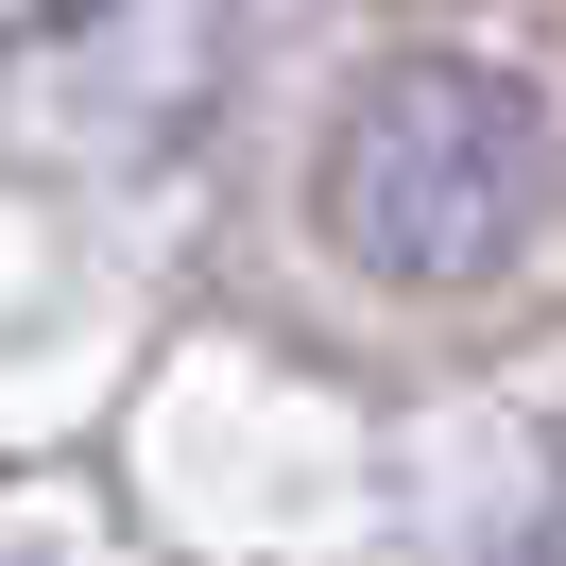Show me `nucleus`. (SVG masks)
Listing matches in <instances>:
<instances>
[{"instance_id":"nucleus-1","label":"nucleus","mask_w":566,"mask_h":566,"mask_svg":"<svg viewBox=\"0 0 566 566\" xmlns=\"http://www.w3.org/2000/svg\"><path fill=\"white\" fill-rule=\"evenodd\" d=\"M310 207L360 275L481 292L532 241V207H549V104L515 70H481V52H378L344 86V120H326V155H310Z\"/></svg>"},{"instance_id":"nucleus-2","label":"nucleus","mask_w":566,"mask_h":566,"mask_svg":"<svg viewBox=\"0 0 566 566\" xmlns=\"http://www.w3.org/2000/svg\"><path fill=\"white\" fill-rule=\"evenodd\" d=\"M515 566H566V532H549V549H515Z\"/></svg>"}]
</instances>
